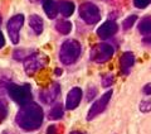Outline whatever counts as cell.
Here are the masks:
<instances>
[{
	"label": "cell",
	"mask_w": 151,
	"mask_h": 134,
	"mask_svg": "<svg viewBox=\"0 0 151 134\" xmlns=\"http://www.w3.org/2000/svg\"><path fill=\"white\" fill-rule=\"evenodd\" d=\"M15 122L27 132L37 130L43 123V110L35 103H28L18 111Z\"/></svg>",
	"instance_id": "cell-1"
},
{
	"label": "cell",
	"mask_w": 151,
	"mask_h": 134,
	"mask_svg": "<svg viewBox=\"0 0 151 134\" xmlns=\"http://www.w3.org/2000/svg\"><path fill=\"white\" fill-rule=\"evenodd\" d=\"M81 56V44L76 39L65 41L59 50V60L63 65H72Z\"/></svg>",
	"instance_id": "cell-2"
},
{
	"label": "cell",
	"mask_w": 151,
	"mask_h": 134,
	"mask_svg": "<svg viewBox=\"0 0 151 134\" xmlns=\"http://www.w3.org/2000/svg\"><path fill=\"white\" fill-rule=\"evenodd\" d=\"M8 92L14 101L19 105H22V106L30 103L32 100V90L28 84H24V85L10 84L8 85Z\"/></svg>",
	"instance_id": "cell-3"
},
{
	"label": "cell",
	"mask_w": 151,
	"mask_h": 134,
	"mask_svg": "<svg viewBox=\"0 0 151 134\" xmlns=\"http://www.w3.org/2000/svg\"><path fill=\"white\" fill-rule=\"evenodd\" d=\"M47 57L43 55V53H33V55H29L24 60V70L27 75L29 76H33L37 71H39L40 68L47 65Z\"/></svg>",
	"instance_id": "cell-4"
},
{
	"label": "cell",
	"mask_w": 151,
	"mask_h": 134,
	"mask_svg": "<svg viewBox=\"0 0 151 134\" xmlns=\"http://www.w3.org/2000/svg\"><path fill=\"white\" fill-rule=\"evenodd\" d=\"M79 17L87 24H96L101 20V13L93 3H83L79 7Z\"/></svg>",
	"instance_id": "cell-5"
},
{
	"label": "cell",
	"mask_w": 151,
	"mask_h": 134,
	"mask_svg": "<svg viewBox=\"0 0 151 134\" xmlns=\"http://www.w3.org/2000/svg\"><path fill=\"white\" fill-rule=\"evenodd\" d=\"M113 47L107 43H100L96 44L91 51V60L97 63H103L107 62L108 60H111V57L113 56Z\"/></svg>",
	"instance_id": "cell-6"
},
{
	"label": "cell",
	"mask_w": 151,
	"mask_h": 134,
	"mask_svg": "<svg viewBox=\"0 0 151 134\" xmlns=\"http://www.w3.org/2000/svg\"><path fill=\"white\" fill-rule=\"evenodd\" d=\"M24 23V15L23 14H18L10 18V20L8 22V33L10 37V41L14 44H18L19 42V31L23 27Z\"/></svg>",
	"instance_id": "cell-7"
},
{
	"label": "cell",
	"mask_w": 151,
	"mask_h": 134,
	"mask_svg": "<svg viewBox=\"0 0 151 134\" xmlns=\"http://www.w3.org/2000/svg\"><path fill=\"white\" fill-rule=\"evenodd\" d=\"M111 96H112V91H107L106 94H103L97 101H94L93 105L91 106V109H89V111H88L87 120H92V119L96 118L98 114H101L103 110L106 109L108 103H110Z\"/></svg>",
	"instance_id": "cell-8"
},
{
	"label": "cell",
	"mask_w": 151,
	"mask_h": 134,
	"mask_svg": "<svg viewBox=\"0 0 151 134\" xmlns=\"http://www.w3.org/2000/svg\"><path fill=\"white\" fill-rule=\"evenodd\" d=\"M59 92H60L59 85L57 82H54L53 85H50L49 87H47L43 90V91H40L39 99L43 104H52L57 98H58Z\"/></svg>",
	"instance_id": "cell-9"
},
{
	"label": "cell",
	"mask_w": 151,
	"mask_h": 134,
	"mask_svg": "<svg viewBox=\"0 0 151 134\" xmlns=\"http://www.w3.org/2000/svg\"><path fill=\"white\" fill-rule=\"evenodd\" d=\"M117 31H119V25L113 20H107L97 29V36L101 39H107V38H111L112 36H115Z\"/></svg>",
	"instance_id": "cell-10"
},
{
	"label": "cell",
	"mask_w": 151,
	"mask_h": 134,
	"mask_svg": "<svg viewBox=\"0 0 151 134\" xmlns=\"http://www.w3.org/2000/svg\"><path fill=\"white\" fill-rule=\"evenodd\" d=\"M82 99V90L79 87H73L67 95V99H65V108L68 110H73L78 106L79 101Z\"/></svg>",
	"instance_id": "cell-11"
},
{
	"label": "cell",
	"mask_w": 151,
	"mask_h": 134,
	"mask_svg": "<svg viewBox=\"0 0 151 134\" xmlns=\"http://www.w3.org/2000/svg\"><path fill=\"white\" fill-rule=\"evenodd\" d=\"M135 63V56L132 52H125L120 58V68L124 75H129Z\"/></svg>",
	"instance_id": "cell-12"
},
{
	"label": "cell",
	"mask_w": 151,
	"mask_h": 134,
	"mask_svg": "<svg viewBox=\"0 0 151 134\" xmlns=\"http://www.w3.org/2000/svg\"><path fill=\"white\" fill-rule=\"evenodd\" d=\"M43 9L47 14V17L54 19L58 13V4L54 3V0H43Z\"/></svg>",
	"instance_id": "cell-13"
},
{
	"label": "cell",
	"mask_w": 151,
	"mask_h": 134,
	"mask_svg": "<svg viewBox=\"0 0 151 134\" xmlns=\"http://www.w3.org/2000/svg\"><path fill=\"white\" fill-rule=\"evenodd\" d=\"M58 10L63 17H70L74 12V4L68 0H60L58 3Z\"/></svg>",
	"instance_id": "cell-14"
},
{
	"label": "cell",
	"mask_w": 151,
	"mask_h": 134,
	"mask_svg": "<svg viewBox=\"0 0 151 134\" xmlns=\"http://www.w3.org/2000/svg\"><path fill=\"white\" fill-rule=\"evenodd\" d=\"M29 27L34 31L35 34H40L43 32V19L35 15V14H33L29 18Z\"/></svg>",
	"instance_id": "cell-15"
},
{
	"label": "cell",
	"mask_w": 151,
	"mask_h": 134,
	"mask_svg": "<svg viewBox=\"0 0 151 134\" xmlns=\"http://www.w3.org/2000/svg\"><path fill=\"white\" fill-rule=\"evenodd\" d=\"M63 117V106L62 104H55L53 108L49 110V114H48V118L52 119V120H58Z\"/></svg>",
	"instance_id": "cell-16"
},
{
	"label": "cell",
	"mask_w": 151,
	"mask_h": 134,
	"mask_svg": "<svg viewBox=\"0 0 151 134\" xmlns=\"http://www.w3.org/2000/svg\"><path fill=\"white\" fill-rule=\"evenodd\" d=\"M139 31H140L141 34H145V36L150 34L151 33V18L150 17L141 19V22L139 24Z\"/></svg>",
	"instance_id": "cell-17"
},
{
	"label": "cell",
	"mask_w": 151,
	"mask_h": 134,
	"mask_svg": "<svg viewBox=\"0 0 151 134\" xmlns=\"http://www.w3.org/2000/svg\"><path fill=\"white\" fill-rule=\"evenodd\" d=\"M55 29L60 34H68L70 29H72V24H70V22H67V20H59L55 24Z\"/></svg>",
	"instance_id": "cell-18"
},
{
	"label": "cell",
	"mask_w": 151,
	"mask_h": 134,
	"mask_svg": "<svg viewBox=\"0 0 151 134\" xmlns=\"http://www.w3.org/2000/svg\"><path fill=\"white\" fill-rule=\"evenodd\" d=\"M136 20H137V17H136V15H129L124 22H122V28H124L125 31L130 29V28L135 24Z\"/></svg>",
	"instance_id": "cell-19"
},
{
	"label": "cell",
	"mask_w": 151,
	"mask_h": 134,
	"mask_svg": "<svg viewBox=\"0 0 151 134\" xmlns=\"http://www.w3.org/2000/svg\"><path fill=\"white\" fill-rule=\"evenodd\" d=\"M140 110L142 113H149L151 111V100H144L140 104Z\"/></svg>",
	"instance_id": "cell-20"
},
{
	"label": "cell",
	"mask_w": 151,
	"mask_h": 134,
	"mask_svg": "<svg viewBox=\"0 0 151 134\" xmlns=\"http://www.w3.org/2000/svg\"><path fill=\"white\" fill-rule=\"evenodd\" d=\"M150 1H151V0H134V4H135L136 8H139V9H145V8L150 4Z\"/></svg>",
	"instance_id": "cell-21"
},
{
	"label": "cell",
	"mask_w": 151,
	"mask_h": 134,
	"mask_svg": "<svg viewBox=\"0 0 151 134\" xmlns=\"http://www.w3.org/2000/svg\"><path fill=\"white\" fill-rule=\"evenodd\" d=\"M6 114H8L6 104L4 101H0V120H3V119L6 117Z\"/></svg>",
	"instance_id": "cell-22"
},
{
	"label": "cell",
	"mask_w": 151,
	"mask_h": 134,
	"mask_svg": "<svg viewBox=\"0 0 151 134\" xmlns=\"http://www.w3.org/2000/svg\"><path fill=\"white\" fill-rule=\"evenodd\" d=\"M112 82H113V77H112L111 75H107V76H105V77H103V86H105V87L110 86Z\"/></svg>",
	"instance_id": "cell-23"
},
{
	"label": "cell",
	"mask_w": 151,
	"mask_h": 134,
	"mask_svg": "<svg viewBox=\"0 0 151 134\" xmlns=\"http://www.w3.org/2000/svg\"><path fill=\"white\" fill-rule=\"evenodd\" d=\"M45 134H58V130H57V127L55 125H50L47 129V133Z\"/></svg>",
	"instance_id": "cell-24"
},
{
	"label": "cell",
	"mask_w": 151,
	"mask_h": 134,
	"mask_svg": "<svg viewBox=\"0 0 151 134\" xmlns=\"http://www.w3.org/2000/svg\"><path fill=\"white\" fill-rule=\"evenodd\" d=\"M142 91H144L145 95H151V84L145 85V86H144V89H142Z\"/></svg>",
	"instance_id": "cell-25"
},
{
	"label": "cell",
	"mask_w": 151,
	"mask_h": 134,
	"mask_svg": "<svg viewBox=\"0 0 151 134\" xmlns=\"http://www.w3.org/2000/svg\"><path fill=\"white\" fill-rule=\"evenodd\" d=\"M142 42L145 43V44H149V46H151V33H150V34H147L146 37H144Z\"/></svg>",
	"instance_id": "cell-26"
},
{
	"label": "cell",
	"mask_w": 151,
	"mask_h": 134,
	"mask_svg": "<svg viewBox=\"0 0 151 134\" xmlns=\"http://www.w3.org/2000/svg\"><path fill=\"white\" fill-rule=\"evenodd\" d=\"M4 44H5V38H4L3 33L0 32V48H3V47H4Z\"/></svg>",
	"instance_id": "cell-27"
},
{
	"label": "cell",
	"mask_w": 151,
	"mask_h": 134,
	"mask_svg": "<svg viewBox=\"0 0 151 134\" xmlns=\"http://www.w3.org/2000/svg\"><path fill=\"white\" fill-rule=\"evenodd\" d=\"M69 134H86V133H83V132H78V130H76V132H72V133H69Z\"/></svg>",
	"instance_id": "cell-28"
},
{
	"label": "cell",
	"mask_w": 151,
	"mask_h": 134,
	"mask_svg": "<svg viewBox=\"0 0 151 134\" xmlns=\"http://www.w3.org/2000/svg\"><path fill=\"white\" fill-rule=\"evenodd\" d=\"M30 1H32V3H40V1L43 3V0H30Z\"/></svg>",
	"instance_id": "cell-29"
},
{
	"label": "cell",
	"mask_w": 151,
	"mask_h": 134,
	"mask_svg": "<svg viewBox=\"0 0 151 134\" xmlns=\"http://www.w3.org/2000/svg\"><path fill=\"white\" fill-rule=\"evenodd\" d=\"M0 23H1V18H0Z\"/></svg>",
	"instance_id": "cell-30"
}]
</instances>
